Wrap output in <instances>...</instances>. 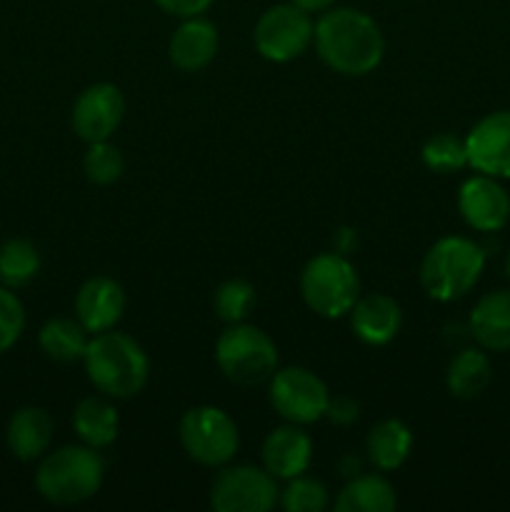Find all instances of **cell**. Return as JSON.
<instances>
[{
	"label": "cell",
	"instance_id": "1",
	"mask_svg": "<svg viewBox=\"0 0 510 512\" xmlns=\"http://www.w3.org/2000/svg\"><path fill=\"white\" fill-rule=\"evenodd\" d=\"M313 45L330 70L348 78L373 73L385 55L378 23L355 8H330L320 13Z\"/></svg>",
	"mask_w": 510,
	"mask_h": 512
},
{
	"label": "cell",
	"instance_id": "2",
	"mask_svg": "<svg viewBox=\"0 0 510 512\" xmlns=\"http://www.w3.org/2000/svg\"><path fill=\"white\" fill-rule=\"evenodd\" d=\"M85 373L105 398H135L148 383L150 363L140 343L118 330L98 333L85 350Z\"/></svg>",
	"mask_w": 510,
	"mask_h": 512
},
{
	"label": "cell",
	"instance_id": "3",
	"mask_svg": "<svg viewBox=\"0 0 510 512\" xmlns=\"http://www.w3.org/2000/svg\"><path fill=\"white\" fill-rule=\"evenodd\" d=\"M105 463L90 445H65L45 453L35 470V490L53 505H80L103 485Z\"/></svg>",
	"mask_w": 510,
	"mask_h": 512
},
{
	"label": "cell",
	"instance_id": "4",
	"mask_svg": "<svg viewBox=\"0 0 510 512\" xmlns=\"http://www.w3.org/2000/svg\"><path fill=\"white\" fill-rule=\"evenodd\" d=\"M485 270V250L463 235H448L433 243L420 263V285L428 298L453 303L478 285Z\"/></svg>",
	"mask_w": 510,
	"mask_h": 512
},
{
	"label": "cell",
	"instance_id": "5",
	"mask_svg": "<svg viewBox=\"0 0 510 512\" xmlns=\"http://www.w3.org/2000/svg\"><path fill=\"white\" fill-rule=\"evenodd\" d=\"M215 363L230 383L253 388L273 378L278 368V348L265 330L235 323L220 333L215 343Z\"/></svg>",
	"mask_w": 510,
	"mask_h": 512
},
{
	"label": "cell",
	"instance_id": "6",
	"mask_svg": "<svg viewBox=\"0 0 510 512\" xmlns=\"http://www.w3.org/2000/svg\"><path fill=\"white\" fill-rule=\"evenodd\" d=\"M305 305L320 318H343L360 298V280L343 253H323L308 260L300 273Z\"/></svg>",
	"mask_w": 510,
	"mask_h": 512
},
{
	"label": "cell",
	"instance_id": "7",
	"mask_svg": "<svg viewBox=\"0 0 510 512\" xmlns=\"http://www.w3.org/2000/svg\"><path fill=\"white\" fill-rule=\"evenodd\" d=\"M178 435L188 458L205 468L230 463L240 448V433L235 420L225 410L213 408V405L190 408L180 418Z\"/></svg>",
	"mask_w": 510,
	"mask_h": 512
},
{
	"label": "cell",
	"instance_id": "8",
	"mask_svg": "<svg viewBox=\"0 0 510 512\" xmlns=\"http://www.w3.org/2000/svg\"><path fill=\"white\" fill-rule=\"evenodd\" d=\"M315 23L293 3H280L265 10L255 23L253 43L270 63H290L313 45Z\"/></svg>",
	"mask_w": 510,
	"mask_h": 512
},
{
	"label": "cell",
	"instance_id": "9",
	"mask_svg": "<svg viewBox=\"0 0 510 512\" xmlns=\"http://www.w3.org/2000/svg\"><path fill=\"white\" fill-rule=\"evenodd\" d=\"M268 398L275 413L283 420L295 425H310L325 418L330 393L323 380L308 368H285L275 370L268 380Z\"/></svg>",
	"mask_w": 510,
	"mask_h": 512
},
{
	"label": "cell",
	"instance_id": "10",
	"mask_svg": "<svg viewBox=\"0 0 510 512\" xmlns=\"http://www.w3.org/2000/svg\"><path fill=\"white\" fill-rule=\"evenodd\" d=\"M278 500V480L255 465L223 470L210 490V505L218 512H268L278 505Z\"/></svg>",
	"mask_w": 510,
	"mask_h": 512
},
{
	"label": "cell",
	"instance_id": "11",
	"mask_svg": "<svg viewBox=\"0 0 510 512\" xmlns=\"http://www.w3.org/2000/svg\"><path fill=\"white\" fill-rule=\"evenodd\" d=\"M125 115V98L120 88L110 83H95L78 95L70 113L73 133L85 143H100L113 138Z\"/></svg>",
	"mask_w": 510,
	"mask_h": 512
},
{
	"label": "cell",
	"instance_id": "12",
	"mask_svg": "<svg viewBox=\"0 0 510 512\" xmlns=\"http://www.w3.org/2000/svg\"><path fill=\"white\" fill-rule=\"evenodd\" d=\"M468 165L490 178H510V110H495L465 135Z\"/></svg>",
	"mask_w": 510,
	"mask_h": 512
},
{
	"label": "cell",
	"instance_id": "13",
	"mask_svg": "<svg viewBox=\"0 0 510 512\" xmlns=\"http://www.w3.org/2000/svg\"><path fill=\"white\" fill-rule=\"evenodd\" d=\"M458 210L473 230L498 233L510 220V195L498 178L478 173L460 185Z\"/></svg>",
	"mask_w": 510,
	"mask_h": 512
},
{
	"label": "cell",
	"instance_id": "14",
	"mask_svg": "<svg viewBox=\"0 0 510 512\" xmlns=\"http://www.w3.org/2000/svg\"><path fill=\"white\" fill-rule=\"evenodd\" d=\"M125 293L123 285L105 275L85 280L75 295V318L80 320L88 333L98 335L113 330L115 323L123 318Z\"/></svg>",
	"mask_w": 510,
	"mask_h": 512
},
{
	"label": "cell",
	"instance_id": "15",
	"mask_svg": "<svg viewBox=\"0 0 510 512\" xmlns=\"http://www.w3.org/2000/svg\"><path fill=\"white\" fill-rule=\"evenodd\" d=\"M218 45V28L203 15H193V18H183V23L170 35L168 58L183 73H198L213 63Z\"/></svg>",
	"mask_w": 510,
	"mask_h": 512
},
{
	"label": "cell",
	"instance_id": "16",
	"mask_svg": "<svg viewBox=\"0 0 510 512\" xmlns=\"http://www.w3.org/2000/svg\"><path fill=\"white\" fill-rule=\"evenodd\" d=\"M313 460V440L300 425L290 423L283 428H275L263 443V468L275 480L298 478L308 470Z\"/></svg>",
	"mask_w": 510,
	"mask_h": 512
},
{
	"label": "cell",
	"instance_id": "17",
	"mask_svg": "<svg viewBox=\"0 0 510 512\" xmlns=\"http://www.w3.org/2000/svg\"><path fill=\"white\" fill-rule=\"evenodd\" d=\"M348 315L355 338L365 345H388L403 325L400 305L383 293L360 295Z\"/></svg>",
	"mask_w": 510,
	"mask_h": 512
},
{
	"label": "cell",
	"instance_id": "18",
	"mask_svg": "<svg viewBox=\"0 0 510 512\" xmlns=\"http://www.w3.org/2000/svg\"><path fill=\"white\" fill-rule=\"evenodd\" d=\"M470 335L483 350H510V290H493L483 295L470 310Z\"/></svg>",
	"mask_w": 510,
	"mask_h": 512
},
{
	"label": "cell",
	"instance_id": "19",
	"mask_svg": "<svg viewBox=\"0 0 510 512\" xmlns=\"http://www.w3.org/2000/svg\"><path fill=\"white\" fill-rule=\"evenodd\" d=\"M5 443L13 458L20 463H33L48 453L53 443V418L43 408H20L10 418L8 430H5Z\"/></svg>",
	"mask_w": 510,
	"mask_h": 512
},
{
	"label": "cell",
	"instance_id": "20",
	"mask_svg": "<svg viewBox=\"0 0 510 512\" xmlns=\"http://www.w3.org/2000/svg\"><path fill=\"white\" fill-rule=\"evenodd\" d=\"M410 450H413V433H410L408 425L395 418L380 420L365 440L368 460L383 473L398 470L408 460Z\"/></svg>",
	"mask_w": 510,
	"mask_h": 512
},
{
	"label": "cell",
	"instance_id": "21",
	"mask_svg": "<svg viewBox=\"0 0 510 512\" xmlns=\"http://www.w3.org/2000/svg\"><path fill=\"white\" fill-rule=\"evenodd\" d=\"M73 428L85 445L100 450L115 443L120 420L108 400L93 395V398H85L78 403L73 413Z\"/></svg>",
	"mask_w": 510,
	"mask_h": 512
},
{
	"label": "cell",
	"instance_id": "22",
	"mask_svg": "<svg viewBox=\"0 0 510 512\" xmlns=\"http://www.w3.org/2000/svg\"><path fill=\"white\" fill-rule=\"evenodd\" d=\"M398 505L395 488L383 475H355L335 500L338 512H390Z\"/></svg>",
	"mask_w": 510,
	"mask_h": 512
},
{
	"label": "cell",
	"instance_id": "23",
	"mask_svg": "<svg viewBox=\"0 0 510 512\" xmlns=\"http://www.w3.org/2000/svg\"><path fill=\"white\" fill-rule=\"evenodd\" d=\"M38 343L50 360L68 365L85 358L90 338L78 318H53L40 328Z\"/></svg>",
	"mask_w": 510,
	"mask_h": 512
},
{
	"label": "cell",
	"instance_id": "24",
	"mask_svg": "<svg viewBox=\"0 0 510 512\" xmlns=\"http://www.w3.org/2000/svg\"><path fill=\"white\" fill-rule=\"evenodd\" d=\"M490 360L483 350L465 348L450 360L448 373H445V383L453 398L458 400H473L485 393L490 385Z\"/></svg>",
	"mask_w": 510,
	"mask_h": 512
},
{
	"label": "cell",
	"instance_id": "25",
	"mask_svg": "<svg viewBox=\"0 0 510 512\" xmlns=\"http://www.w3.org/2000/svg\"><path fill=\"white\" fill-rule=\"evenodd\" d=\"M40 273V253L30 240L13 238L0 245V283L15 290Z\"/></svg>",
	"mask_w": 510,
	"mask_h": 512
},
{
	"label": "cell",
	"instance_id": "26",
	"mask_svg": "<svg viewBox=\"0 0 510 512\" xmlns=\"http://www.w3.org/2000/svg\"><path fill=\"white\" fill-rule=\"evenodd\" d=\"M420 155H423L425 168L440 175L458 173V170H463L468 165V145H465V138H458L453 133L433 135L423 145V153Z\"/></svg>",
	"mask_w": 510,
	"mask_h": 512
},
{
	"label": "cell",
	"instance_id": "27",
	"mask_svg": "<svg viewBox=\"0 0 510 512\" xmlns=\"http://www.w3.org/2000/svg\"><path fill=\"white\" fill-rule=\"evenodd\" d=\"M215 313L223 323L235 325L243 323L250 315L255 305V288L245 280H225L218 290H215Z\"/></svg>",
	"mask_w": 510,
	"mask_h": 512
},
{
	"label": "cell",
	"instance_id": "28",
	"mask_svg": "<svg viewBox=\"0 0 510 512\" xmlns=\"http://www.w3.org/2000/svg\"><path fill=\"white\" fill-rule=\"evenodd\" d=\"M85 178L93 185H113L118 183L120 175L125 170V160L120 150L115 148L110 140H100V143H90L88 153L83 160Z\"/></svg>",
	"mask_w": 510,
	"mask_h": 512
},
{
	"label": "cell",
	"instance_id": "29",
	"mask_svg": "<svg viewBox=\"0 0 510 512\" xmlns=\"http://www.w3.org/2000/svg\"><path fill=\"white\" fill-rule=\"evenodd\" d=\"M278 503L288 512H323L328 508V490L320 480L298 475L288 480Z\"/></svg>",
	"mask_w": 510,
	"mask_h": 512
},
{
	"label": "cell",
	"instance_id": "30",
	"mask_svg": "<svg viewBox=\"0 0 510 512\" xmlns=\"http://www.w3.org/2000/svg\"><path fill=\"white\" fill-rule=\"evenodd\" d=\"M25 330V308L10 288H0V355L8 353Z\"/></svg>",
	"mask_w": 510,
	"mask_h": 512
},
{
	"label": "cell",
	"instance_id": "31",
	"mask_svg": "<svg viewBox=\"0 0 510 512\" xmlns=\"http://www.w3.org/2000/svg\"><path fill=\"white\" fill-rule=\"evenodd\" d=\"M360 415V405L355 403L353 398H345V395H338V398H330L328 410H325V418L335 425H350L355 423Z\"/></svg>",
	"mask_w": 510,
	"mask_h": 512
},
{
	"label": "cell",
	"instance_id": "32",
	"mask_svg": "<svg viewBox=\"0 0 510 512\" xmlns=\"http://www.w3.org/2000/svg\"><path fill=\"white\" fill-rule=\"evenodd\" d=\"M153 3L175 18H193V15H203L215 0H153Z\"/></svg>",
	"mask_w": 510,
	"mask_h": 512
},
{
	"label": "cell",
	"instance_id": "33",
	"mask_svg": "<svg viewBox=\"0 0 510 512\" xmlns=\"http://www.w3.org/2000/svg\"><path fill=\"white\" fill-rule=\"evenodd\" d=\"M288 3H293L295 8L305 10L308 15L313 13H325V10H330L335 5V0H288Z\"/></svg>",
	"mask_w": 510,
	"mask_h": 512
},
{
	"label": "cell",
	"instance_id": "34",
	"mask_svg": "<svg viewBox=\"0 0 510 512\" xmlns=\"http://www.w3.org/2000/svg\"><path fill=\"white\" fill-rule=\"evenodd\" d=\"M505 273H508V278H510V253H508V260H505Z\"/></svg>",
	"mask_w": 510,
	"mask_h": 512
}]
</instances>
